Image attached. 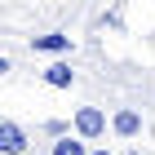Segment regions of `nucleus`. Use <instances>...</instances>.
Masks as SVG:
<instances>
[{
	"mask_svg": "<svg viewBox=\"0 0 155 155\" xmlns=\"http://www.w3.org/2000/svg\"><path fill=\"white\" fill-rule=\"evenodd\" d=\"M111 129H115V137H137L142 133V111L137 107H120L111 115Z\"/></svg>",
	"mask_w": 155,
	"mask_h": 155,
	"instance_id": "7ed1b4c3",
	"label": "nucleus"
},
{
	"mask_svg": "<svg viewBox=\"0 0 155 155\" xmlns=\"http://www.w3.org/2000/svg\"><path fill=\"white\" fill-rule=\"evenodd\" d=\"M89 155H111V151H107V146H97V151H89Z\"/></svg>",
	"mask_w": 155,
	"mask_h": 155,
	"instance_id": "1a4fd4ad",
	"label": "nucleus"
},
{
	"mask_svg": "<svg viewBox=\"0 0 155 155\" xmlns=\"http://www.w3.org/2000/svg\"><path fill=\"white\" fill-rule=\"evenodd\" d=\"M49 155H89V137H80V133H62V137H53V151Z\"/></svg>",
	"mask_w": 155,
	"mask_h": 155,
	"instance_id": "39448f33",
	"label": "nucleus"
},
{
	"mask_svg": "<svg viewBox=\"0 0 155 155\" xmlns=\"http://www.w3.org/2000/svg\"><path fill=\"white\" fill-rule=\"evenodd\" d=\"M36 53H71V36H31Z\"/></svg>",
	"mask_w": 155,
	"mask_h": 155,
	"instance_id": "423d86ee",
	"label": "nucleus"
},
{
	"mask_svg": "<svg viewBox=\"0 0 155 155\" xmlns=\"http://www.w3.org/2000/svg\"><path fill=\"white\" fill-rule=\"evenodd\" d=\"M75 124H67V120H45V133L49 137H62V133H71Z\"/></svg>",
	"mask_w": 155,
	"mask_h": 155,
	"instance_id": "0eeeda50",
	"label": "nucleus"
},
{
	"mask_svg": "<svg viewBox=\"0 0 155 155\" xmlns=\"http://www.w3.org/2000/svg\"><path fill=\"white\" fill-rule=\"evenodd\" d=\"M27 146H31V133L13 120H0V155H27Z\"/></svg>",
	"mask_w": 155,
	"mask_h": 155,
	"instance_id": "f03ea898",
	"label": "nucleus"
},
{
	"mask_svg": "<svg viewBox=\"0 0 155 155\" xmlns=\"http://www.w3.org/2000/svg\"><path fill=\"white\" fill-rule=\"evenodd\" d=\"M9 71H13V62L5 58V53H0V75H9Z\"/></svg>",
	"mask_w": 155,
	"mask_h": 155,
	"instance_id": "6e6552de",
	"label": "nucleus"
},
{
	"mask_svg": "<svg viewBox=\"0 0 155 155\" xmlns=\"http://www.w3.org/2000/svg\"><path fill=\"white\" fill-rule=\"evenodd\" d=\"M40 80L53 84V89H71V84H75V71H71V62H49L45 71H40Z\"/></svg>",
	"mask_w": 155,
	"mask_h": 155,
	"instance_id": "20e7f679",
	"label": "nucleus"
},
{
	"mask_svg": "<svg viewBox=\"0 0 155 155\" xmlns=\"http://www.w3.org/2000/svg\"><path fill=\"white\" fill-rule=\"evenodd\" d=\"M129 155H142V151H129Z\"/></svg>",
	"mask_w": 155,
	"mask_h": 155,
	"instance_id": "9d476101",
	"label": "nucleus"
},
{
	"mask_svg": "<svg viewBox=\"0 0 155 155\" xmlns=\"http://www.w3.org/2000/svg\"><path fill=\"white\" fill-rule=\"evenodd\" d=\"M71 124H75L80 137H89V142H102V137H107V111L102 107H75Z\"/></svg>",
	"mask_w": 155,
	"mask_h": 155,
	"instance_id": "f257e3e1",
	"label": "nucleus"
}]
</instances>
